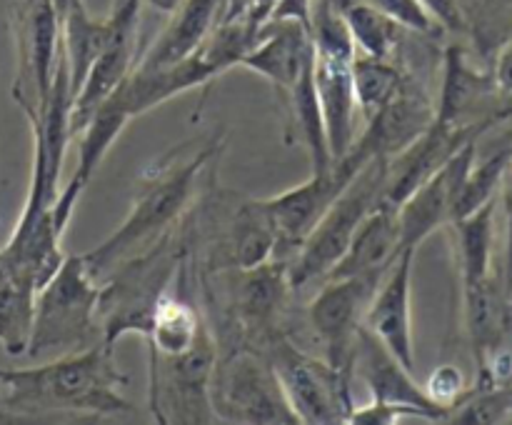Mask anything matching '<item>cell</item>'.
Returning a JSON list of instances; mask_svg holds the SVG:
<instances>
[{"label": "cell", "mask_w": 512, "mask_h": 425, "mask_svg": "<svg viewBox=\"0 0 512 425\" xmlns=\"http://www.w3.org/2000/svg\"><path fill=\"white\" fill-rule=\"evenodd\" d=\"M100 283L90 275L83 255H65L53 278L35 295V318L25 353L68 355L103 343L98 320Z\"/></svg>", "instance_id": "obj_4"}, {"label": "cell", "mask_w": 512, "mask_h": 425, "mask_svg": "<svg viewBox=\"0 0 512 425\" xmlns=\"http://www.w3.org/2000/svg\"><path fill=\"white\" fill-rule=\"evenodd\" d=\"M425 393L440 405V408L450 410L465 393V378L455 365H440L433 375H430Z\"/></svg>", "instance_id": "obj_34"}, {"label": "cell", "mask_w": 512, "mask_h": 425, "mask_svg": "<svg viewBox=\"0 0 512 425\" xmlns=\"http://www.w3.org/2000/svg\"><path fill=\"white\" fill-rule=\"evenodd\" d=\"M413 75L405 73L395 58H373V55H355L353 58V88L358 113L370 120L375 113L393 103L410 83Z\"/></svg>", "instance_id": "obj_27"}, {"label": "cell", "mask_w": 512, "mask_h": 425, "mask_svg": "<svg viewBox=\"0 0 512 425\" xmlns=\"http://www.w3.org/2000/svg\"><path fill=\"white\" fill-rule=\"evenodd\" d=\"M210 403L218 423L298 425L268 355L250 345H228L215 358Z\"/></svg>", "instance_id": "obj_6"}, {"label": "cell", "mask_w": 512, "mask_h": 425, "mask_svg": "<svg viewBox=\"0 0 512 425\" xmlns=\"http://www.w3.org/2000/svg\"><path fill=\"white\" fill-rule=\"evenodd\" d=\"M260 350L268 355L298 423L340 425L348 420L353 410V373L338 368L328 358L305 353L283 333H275Z\"/></svg>", "instance_id": "obj_7"}, {"label": "cell", "mask_w": 512, "mask_h": 425, "mask_svg": "<svg viewBox=\"0 0 512 425\" xmlns=\"http://www.w3.org/2000/svg\"><path fill=\"white\" fill-rule=\"evenodd\" d=\"M495 205L498 198L485 203L475 213L453 220L455 238H458V265L463 285L493 275V250H495Z\"/></svg>", "instance_id": "obj_26"}, {"label": "cell", "mask_w": 512, "mask_h": 425, "mask_svg": "<svg viewBox=\"0 0 512 425\" xmlns=\"http://www.w3.org/2000/svg\"><path fill=\"white\" fill-rule=\"evenodd\" d=\"M343 18L355 48H360L363 55H373V58H395L400 43H403V35L408 33L365 0H353L350 5H345Z\"/></svg>", "instance_id": "obj_28"}, {"label": "cell", "mask_w": 512, "mask_h": 425, "mask_svg": "<svg viewBox=\"0 0 512 425\" xmlns=\"http://www.w3.org/2000/svg\"><path fill=\"white\" fill-rule=\"evenodd\" d=\"M388 268L323 280V288L308 305L310 328L325 345V355L330 363L348 373H353V348L358 330L363 328L370 300L375 298V290Z\"/></svg>", "instance_id": "obj_10"}, {"label": "cell", "mask_w": 512, "mask_h": 425, "mask_svg": "<svg viewBox=\"0 0 512 425\" xmlns=\"http://www.w3.org/2000/svg\"><path fill=\"white\" fill-rule=\"evenodd\" d=\"M413 260L415 250L403 248L388 273L380 280L375 298L370 300L363 328L370 330L400 363L415 373L413 348V315H410V295H413Z\"/></svg>", "instance_id": "obj_16"}, {"label": "cell", "mask_w": 512, "mask_h": 425, "mask_svg": "<svg viewBox=\"0 0 512 425\" xmlns=\"http://www.w3.org/2000/svg\"><path fill=\"white\" fill-rule=\"evenodd\" d=\"M353 373L363 378L373 400L410 405L430 423H445L448 410L440 408L425 388L415 383L413 370L405 368L370 330L360 328L353 348Z\"/></svg>", "instance_id": "obj_17"}, {"label": "cell", "mask_w": 512, "mask_h": 425, "mask_svg": "<svg viewBox=\"0 0 512 425\" xmlns=\"http://www.w3.org/2000/svg\"><path fill=\"white\" fill-rule=\"evenodd\" d=\"M215 358L218 340L208 325L185 353L148 358V400L158 423H218L210 403Z\"/></svg>", "instance_id": "obj_8"}, {"label": "cell", "mask_w": 512, "mask_h": 425, "mask_svg": "<svg viewBox=\"0 0 512 425\" xmlns=\"http://www.w3.org/2000/svg\"><path fill=\"white\" fill-rule=\"evenodd\" d=\"M478 138L468 140L460 150H455L428 180L418 185L403 203L398 205L400 220V245L418 250L435 230L453 223L455 198L460 193L465 175L473 165L478 148Z\"/></svg>", "instance_id": "obj_14"}, {"label": "cell", "mask_w": 512, "mask_h": 425, "mask_svg": "<svg viewBox=\"0 0 512 425\" xmlns=\"http://www.w3.org/2000/svg\"><path fill=\"white\" fill-rule=\"evenodd\" d=\"M48 3H50V8L55 10V15H58V23H60V20H63L70 10L78 8V5H83L85 0H48Z\"/></svg>", "instance_id": "obj_37"}, {"label": "cell", "mask_w": 512, "mask_h": 425, "mask_svg": "<svg viewBox=\"0 0 512 425\" xmlns=\"http://www.w3.org/2000/svg\"><path fill=\"white\" fill-rule=\"evenodd\" d=\"M425 8L435 15L445 33H468V18L460 0H423Z\"/></svg>", "instance_id": "obj_35"}, {"label": "cell", "mask_w": 512, "mask_h": 425, "mask_svg": "<svg viewBox=\"0 0 512 425\" xmlns=\"http://www.w3.org/2000/svg\"><path fill=\"white\" fill-rule=\"evenodd\" d=\"M365 3L378 8L380 13L388 15L390 20H395L408 33L425 35V38H440L445 33L443 25L425 8L423 0H365Z\"/></svg>", "instance_id": "obj_32"}, {"label": "cell", "mask_w": 512, "mask_h": 425, "mask_svg": "<svg viewBox=\"0 0 512 425\" xmlns=\"http://www.w3.org/2000/svg\"><path fill=\"white\" fill-rule=\"evenodd\" d=\"M238 275L230 298V320L238 328L240 340L235 345L263 348L278 330V318L283 315L288 300L290 280L288 263L268 260L250 270H233Z\"/></svg>", "instance_id": "obj_15"}, {"label": "cell", "mask_w": 512, "mask_h": 425, "mask_svg": "<svg viewBox=\"0 0 512 425\" xmlns=\"http://www.w3.org/2000/svg\"><path fill=\"white\" fill-rule=\"evenodd\" d=\"M353 58L355 53H335V50H315L313 58L315 93H318L333 160L343 158L358 138L355 115L360 113L353 88Z\"/></svg>", "instance_id": "obj_19"}, {"label": "cell", "mask_w": 512, "mask_h": 425, "mask_svg": "<svg viewBox=\"0 0 512 425\" xmlns=\"http://www.w3.org/2000/svg\"><path fill=\"white\" fill-rule=\"evenodd\" d=\"M400 250H403V245H400L398 208L378 203L370 210L368 218L360 223V228L355 230L348 250H345L343 258L333 265V270L325 275V280L388 268V265L398 258Z\"/></svg>", "instance_id": "obj_23"}, {"label": "cell", "mask_w": 512, "mask_h": 425, "mask_svg": "<svg viewBox=\"0 0 512 425\" xmlns=\"http://www.w3.org/2000/svg\"><path fill=\"white\" fill-rule=\"evenodd\" d=\"M512 115L498 93L493 73L470 63L463 45L453 43L443 55V85L435 105V123L445 128H485Z\"/></svg>", "instance_id": "obj_12"}, {"label": "cell", "mask_w": 512, "mask_h": 425, "mask_svg": "<svg viewBox=\"0 0 512 425\" xmlns=\"http://www.w3.org/2000/svg\"><path fill=\"white\" fill-rule=\"evenodd\" d=\"M512 420V385L465 390L463 398L448 410L445 423L493 425Z\"/></svg>", "instance_id": "obj_31"}, {"label": "cell", "mask_w": 512, "mask_h": 425, "mask_svg": "<svg viewBox=\"0 0 512 425\" xmlns=\"http://www.w3.org/2000/svg\"><path fill=\"white\" fill-rule=\"evenodd\" d=\"M213 155H218V138L203 140L198 148L180 145L153 163V168L140 178L138 195L123 223L93 250L80 253L98 283L115 265L153 245L178 225L193 203L200 175Z\"/></svg>", "instance_id": "obj_2"}, {"label": "cell", "mask_w": 512, "mask_h": 425, "mask_svg": "<svg viewBox=\"0 0 512 425\" xmlns=\"http://www.w3.org/2000/svg\"><path fill=\"white\" fill-rule=\"evenodd\" d=\"M490 73H493L495 85H498V93L503 95L505 103L512 108V33L505 38L503 48L498 50V58H495Z\"/></svg>", "instance_id": "obj_36"}, {"label": "cell", "mask_w": 512, "mask_h": 425, "mask_svg": "<svg viewBox=\"0 0 512 425\" xmlns=\"http://www.w3.org/2000/svg\"><path fill=\"white\" fill-rule=\"evenodd\" d=\"M185 260L178 225L140 253L115 265L100 280L98 320L103 343L115 348L123 335H148L155 305L168 293V285L180 273Z\"/></svg>", "instance_id": "obj_3"}, {"label": "cell", "mask_w": 512, "mask_h": 425, "mask_svg": "<svg viewBox=\"0 0 512 425\" xmlns=\"http://www.w3.org/2000/svg\"><path fill=\"white\" fill-rule=\"evenodd\" d=\"M15 40L18 75L13 98L23 108L25 118L33 120L43 113L60 58V23L48 0H20L15 13Z\"/></svg>", "instance_id": "obj_11"}, {"label": "cell", "mask_w": 512, "mask_h": 425, "mask_svg": "<svg viewBox=\"0 0 512 425\" xmlns=\"http://www.w3.org/2000/svg\"><path fill=\"white\" fill-rule=\"evenodd\" d=\"M38 290L18 278L0 275V345L5 353L23 355L30 343Z\"/></svg>", "instance_id": "obj_29"}, {"label": "cell", "mask_w": 512, "mask_h": 425, "mask_svg": "<svg viewBox=\"0 0 512 425\" xmlns=\"http://www.w3.org/2000/svg\"><path fill=\"white\" fill-rule=\"evenodd\" d=\"M435 103L418 80L408 85L393 103L365 120V130L355 138L353 150L365 160L395 158L433 125Z\"/></svg>", "instance_id": "obj_18"}, {"label": "cell", "mask_w": 512, "mask_h": 425, "mask_svg": "<svg viewBox=\"0 0 512 425\" xmlns=\"http://www.w3.org/2000/svg\"><path fill=\"white\" fill-rule=\"evenodd\" d=\"M203 328L205 323L193 303H188L183 295L165 293L155 305L150 330L145 335L148 358H173L185 353Z\"/></svg>", "instance_id": "obj_25"}, {"label": "cell", "mask_w": 512, "mask_h": 425, "mask_svg": "<svg viewBox=\"0 0 512 425\" xmlns=\"http://www.w3.org/2000/svg\"><path fill=\"white\" fill-rule=\"evenodd\" d=\"M115 3H120V0H115Z\"/></svg>", "instance_id": "obj_40"}, {"label": "cell", "mask_w": 512, "mask_h": 425, "mask_svg": "<svg viewBox=\"0 0 512 425\" xmlns=\"http://www.w3.org/2000/svg\"><path fill=\"white\" fill-rule=\"evenodd\" d=\"M275 248H278V235L263 200H240L230 210L220 243L210 255V268L215 273L258 268L275 258Z\"/></svg>", "instance_id": "obj_21"}, {"label": "cell", "mask_w": 512, "mask_h": 425, "mask_svg": "<svg viewBox=\"0 0 512 425\" xmlns=\"http://www.w3.org/2000/svg\"><path fill=\"white\" fill-rule=\"evenodd\" d=\"M388 165L390 158L368 160L358 170V175L345 185L343 193L330 203V208L315 223L295 258L288 263L290 288L298 290L310 283H323L325 275L343 258L355 230L383 198L385 183H388Z\"/></svg>", "instance_id": "obj_5"}, {"label": "cell", "mask_w": 512, "mask_h": 425, "mask_svg": "<svg viewBox=\"0 0 512 425\" xmlns=\"http://www.w3.org/2000/svg\"><path fill=\"white\" fill-rule=\"evenodd\" d=\"M113 350L105 343H95L35 368L0 370L5 413L95 418L133 413L135 405L120 390L128 378L115 365Z\"/></svg>", "instance_id": "obj_1"}, {"label": "cell", "mask_w": 512, "mask_h": 425, "mask_svg": "<svg viewBox=\"0 0 512 425\" xmlns=\"http://www.w3.org/2000/svg\"><path fill=\"white\" fill-rule=\"evenodd\" d=\"M510 173H512V168H510Z\"/></svg>", "instance_id": "obj_41"}, {"label": "cell", "mask_w": 512, "mask_h": 425, "mask_svg": "<svg viewBox=\"0 0 512 425\" xmlns=\"http://www.w3.org/2000/svg\"><path fill=\"white\" fill-rule=\"evenodd\" d=\"M405 418H423L415 408L400 403H385V400H370L368 405L350 410L348 425H395Z\"/></svg>", "instance_id": "obj_33"}, {"label": "cell", "mask_w": 512, "mask_h": 425, "mask_svg": "<svg viewBox=\"0 0 512 425\" xmlns=\"http://www.w3.org/2000/svg\"><path fill=\"white\" fill-rule=\"evenodd\" d=\"M510 168H512V143L503 145V148L495 150L493 155H488V158L480 160V163L478 158H475L473 165H470L468 175H465L463 185H460L458 198H455L453 220L465 218V215L475 213V210L483 208L485 203L498 198Z\"/></svg>", "instance_id": "obj_30"}, {"label": "cell", "mask_w": 512, "mask_h": 425, "mask_svg": "<svg viewBox=\"0 0 512 425\" xmlns=\"http://www.w3.org/2000/svg\"><path fill=\"white\" fill-rule=\"evenodd\" d=\"M0 415H8V413H5V408H3V390H0Z\"/></svg>", "instance_id": "obj_39"}, {"label": "cell", "mask_w": 512, "mask_h": 425, "mask_svg": "<svg viewBox=\"0 0 512 425\" xmlns=\"http://www.w3.org/2000/svg\"><path fill=\"white\" fill-rule=\"evenodd\" d=\"M145 3L148 5H153L155 10H160V13H173L175 8H178L180 3H183V0H145Z\"/></svg>", "instance_id": "obj_38"}, {"label": "cell", "mask_w": 512, "mask_h": 425, "mask_svg": "<svg viewBox=\"0 0 512 425\" xmlns=\"http://www.w3.org/2000/svg\"><path fill=\"white\" fill-rule=\"evenodd\" d=\"M228 3L230 0H183L170 13L173 18L165 25L163 33L158 35V40L150 45L148 53L140 55L135 68H165V65H173L178 60L188 58L213 33Z\"/></svg>", "instance_id": "obj_22"}, {"label": "cell", "mask_w": 512, "mask_h": 425, "mask_svg": "<svg viewBox=\"0 0 512 425\" xmlns=\"http://www.w3.org/2000/svg\"><path fill=\"white\" fill-rule=\"evenodd\" d=\"M128 120L133 118H130L128 108H125L123 95L115 88L113 93H110V98L95 110L93 118H90L88 123H85V128L78 133V163H75L73 175H70L68 188L78 190V193L83 195L90 178H93L95 170L100 168V163H103V158L108 155V150L113 148V143L118 140V135L123 133Z\"/></svg>", "instance_id": "obj_24"}, {"label": "cell", "mask_w": 512, "mask_h": 425, "mask_svg": "<svg viewBox=\"0 0 512 425\" xmlns=\"http://www.w3.org/2000/svg\"><path fill=\"white\" fill-rule=\"evenodd\" d=\"M140 0H120L110 13V38L98 58L85 73L78 93L73 95L70 108V135H78L85 128L95 110L110 98L115 88L123 83L135 68V35H138Z\"/></svg>", "instance_id": "obj_13"}, {"label": "cell", "mask_w": 512, "mask_h": 425, "mask_svg": "<svg viewBox=\"0 0 512 425\" xmlns=\"http://www.w3.org/2000/svg\"><path fill=\"white\" fill-rule=\"evenodd\" d=\"M368 160L355 150H348L340 160H333V165L325 170H313L305 183L285 190V193L263 198L265 210L275 225L278 235V248H275V260L290 263L308 238L310 230L315 228L325 210L330 208L335 198L343 193L345 185L358 175V170Z\"/></svg>", "instance_id": "obj_9"}, {"label": "cell", "mask_w": 512, "mask_h": 425, "mask_svg": "<svg viewBox=\"0 0 512 425\" xmlns=\"http://www.w3.org/2000/svg\"><path fill=\"white\" fill-rule=\"evenodd\" d=\"M313 58L310 28L298 20H270L260 28L258 38L243 55L240 65L263 75L280 95H285L313 65Z\"/></svg>", "instance_id": "obj_20"}]
</instances>
